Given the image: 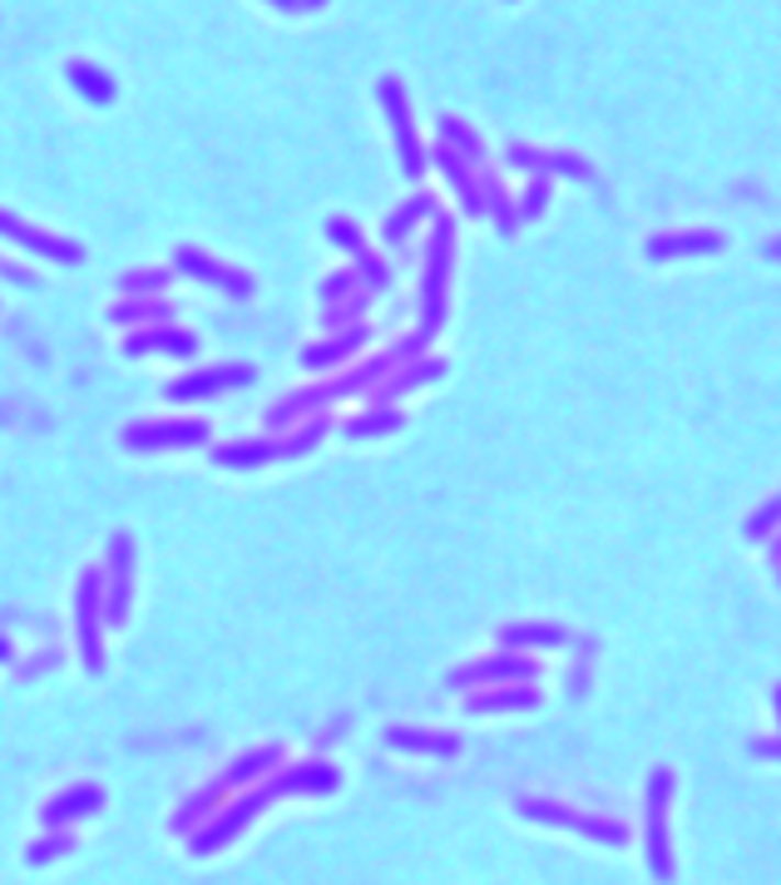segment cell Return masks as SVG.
<instances>
[{
    "label": "cell",
    "mask_w": 781,
    "mask_h": 885,
    "mask_svg": "<svg viewBox=\"0 0 781 885\" xmlns=\"http://www.w3.org/2000/svg\"><path fill=\"white\" fill-rule=\"evenodd\" d=\"M336 782H342V776H336L332 762L277 766L272 776H263V782H253L243 796H233V802L217 806V811L208 816V821L198 826L193 836H188V851H193V855L223 851V845L237 841V836H243L247 826H253L272 802H282V796H322V792H336Z\"/></svg>",
    "instance_id": "6da1fadb"
},
{
    "label": "cell",
    "mask_w": 781,
    "mask_h": 885,
    "mask_svg": "<svg viewBox=\"0 0 781 885\" xmlns=\"http://www.w3.org/2000/svg\"><path fill=\"white\" fill-rule=\"evenodd\" d=\"M431 341V332H415L411 341H401V347H391V351H381V357H371L366 367H356L352 377H336V381H326V387H312V391H297V396H287L282 406L267 416V426L272 430H282V426H292L297 416H306V411H316V406H326V401H342V396H361V391H371L376 381H386L395 371V361H411L415 351Z\"/></svg>",
    "instance_id": "7a4b0ae2"
},
{
    "label": "cell",
    "mask_w": 781,
    "mask_h": 885,
    "mask_svg": "<svg viewBox=\"0 0 781 885\" xmlns=\"http://www.w3.org/2000/svg\"><path fill=\"white\" fill-rule=\"evenodd\" d=\"M326 436V421H306L302 430H292V436H263V440H233V446L213 450V466L217 470H253V466H272V460H292V456H306V450L316 446V440Z\"/></svg>",
    "instance_id": "3957f363"
},
{
    "label": "cell",
    "mask_w": 781,
    "mask_h": 885,
    "mask_svg": "<svg viewBox=\"0 0 781 885\" xmlns=\"http://www.w3.org/2000/svg\"><path fill=\"white\" fill-rule=\"evenodd\" d=\"M75 648L85 673H104V579L85 569L75 584Z\"/></svg>",
    "instance_id": "277c9868"
},
{
    "label": "cell",
    "mask_w": 781,
    "mask_h": 885,
    "mask_svg": "<svg viewBox=\"0 0 781 885\" xmlns=\"http://www.w3.org/2000/svg\"><path fill=\"white\" fill-rule=\"evenodd\" d=\"M668 802H672V772L658 766V772L648 776V796H643V851H648V871L658 875V881H672Z\"/></svg>",
    "instance_id": "5b68a950"
},
{
    "label": "cell",
    "mask_w": 781,
    "mask_h": 885,
    "mask_svg": "<svg viewBox=\"0 0 781 885\" xmlns=\"http://www.w3.org/2000/svg\"><path fill=\"white\" fill-rule=\"evenodd\" d=\"M514 806H520V816H529V821H539V826H564V831H579V836H589V841H603V845H623V841H628V831H623L618 821H603V816L573 811V806H564V802L520 796Z\"/></svg>",
    "instance_id": "8992f818"
},
{
    "label": "cell",
    "mask_w": 781,
    "mask_h": 885,
    "mask_svg": "<svg viewBox=\"0 0 781 885\" xmlns=\"http://www.w3.org/2000/svg\"><path fill=\"white\" fill-rule=\"evenodd\" d=\"M99 579H104V624L119 628L129 618V604H134V539L124 529L109 539V559Z\"/></svg>",
    "instance_id": "52a82bcc"
},
{
    "label": "cell",
    "mask_w": 781,
    "mask_h": 885,
    "mask_svg": "<svg viewBox=\"0 0 781 885\" xmlns=\"http://www.w3.org/2000/svg\"><path fill=\"white\" fill-rule=\"evenodd\" d=\"M445 282H450V228L440 223L431 243V258H425V278H421V317H425L421 332H431V337L445 317Z\"/></svg>",
    "instance_id": "ba28073f"
},
{
    "label": "cell",
    "mask_w": 781,
    "mask_h": 885,
    "mask_svg": "<svg viewBox=\"0 0 781 885\" xmlns=\"http://www.w3.org/2000/svg\"><path fill=\"white\" fill-rule=\"evenodd\" d=\"M208 426L203 421H138L124 430V446L148 456V450H183V446H203Z\"/></svg>",
    "instance_id": "9c48e42d"
},
{
    "label": "cell",
    "mask_w": 781,
    "mask_h": 885,
    "mask_svg": "<svg viewBox=\"0 0 781 885\" xmlns=\"http://www.w3.org/2000/svg\"><path fill=\"white\" fill-rule=\"evenodd\" d=\"M253 381V367L247 361H233V367H208V371H188V377L168 381V401H203L217 396V391H233Z\"/></svg>",
    "instance_id": "30bf717a"
},
{
    "label": "cell",
    "mask_w": 781,
    "mask_h": 885,
    "mask_svg": "<svg viewBox=\"0 0 781 885\" xmlns=\"http://www.w3.org/2000/svg\"><path fill=\"white\" fill-rule=\"evenodd\" d=\"M534 677V663L529 658H514V653H500V658H480L470 668H455L450 673V687H480V683H529Z\"/></svg>",
    "instance_id": "8fae6325"
},
{
    "label": "cell",
    "mask_w": 781,
    "mask_h": 885,
    "mask_svg": "<svg viewBox=\"0 0 781 885\" xmlns=\"http://www.w3.org/2000/svg\"><path fill=\"white\" fill-rule=\"evenodd\" d=\"M154 351H164V357H193L198 337H193V332L168 327V322L144 327V332H129V337H124V357H154Z\"/></svg>",
    "instance_id": "7c38bea8"
},
{
    "label": "cell",
    "mask_w": 781,
    "mask_h": 885,
    "mask_svg": "<svg viewBox=\"0 0 781 885\" xmlns=\"http://www.w3.org/2000/svg\"><path fill=\"white\" fill-rule=\"evenodd\" d=\"M178 268L193 272V278H203V282H213V288H223L227 298H253V278H247V272L223 268V262H213L208 253H198V248H178Z\"/></svg>",
    "instance_id": "4fadbf2b"
},
{
    "label": "cell",
    "mask_w": 781,
    "mask_h": 885,
    "mask_svg": "<svg viewBox=\"0 0 781 885\" xmlns=\"http://www.w3.org/2000/svg\"><path fill=\"white\" fill-rule=\"evenodd\" d=\"M440 371H445L440 357H425V361L411 357V361H401V367H395L386 381H376V387H371V401H376V406H391L395 396H405V391H415V387H425V381H435Z\"/></svg>",
    "instance_id": "5bb4252c"
},
{
    "label": "cell",
    "mask_w": 781,
    "mask_h": 885,
    "mask_svg": "<svg viewBox=\"0 0 781 885\" xmlns=\"http://www.w3.org/2000/svg\"><path fill=\"white\" fill-rule=\"evenodd\" d=\"M386 747H391V752H421V757H455V752H460V737L431 732V727H411V722H395V727H386Z\"/></svg>",
    "instance_id": "9a60e30c"
},
{
    "label": "cell",
    "mask_w": 781,
    "mask_h": 885,
    "mask_svg": "<svg viewBox=\"0 0 781 885\" xmlns=\"http://www.w3.org/2000/svg\"><path fill=\"white\" fill-rule=\"evenodd\" d=\"M277 766H282V747L267 742V747H253V752L233 757V762L217 772V782H223L227 792H237V786H253V782H263V776H272Z\"/></svg>",
    "instance_id": "2e32d148"
},
{
    "label": "cell",
    "mask_w": 781,
    "mask_h": 885,
    "mask_svg": "<svg viewBox=\"0 0 781 885\" xmlns=\"http://www.w3.org/2000/svg\"><path fill=\"white\" fill-rule=\"evenodd\" d=\"M99 802H104V792L85 782V786H69V792H55L40 816H45V826L55 831V826H69V821H85V816H94Z\"/></svg>",
    "instance_id": "e0dca14e"
},
{
    "label": "cell",
    "mask_w": 781,
    "mask_h": 885,
    "mask_svg": "<svg viewBox=\"0 0 781 885\" xmlns=\"http://www.w3.org/2000/svg\"><path fill=\"white\" fill-rule=\"evenodd\" d=\"M0 233H5V238H15L20 248L45 253V258H55V262H79V258H85V253H79V243H65V238H55V233L25 228V223H15L10 213H0Z\"/></svg>",
    "instance_id": "ac0fdd59"
},
{
    "label": "cell",
    "mask_w": 781,
    "mask_h": 885,
    "mask_svg": "<svg viewBox=\"0 0 781 885\" xmlns=\"http://www.w3.org/2000/svg\"><path fill=\"white\" fill-rule=\"evenodd\" d=\"M223 802H227V786L213 776V782H208V786H198L193 796H183V806H178V811H174V831H178V836H193L198 826H203L208 816H213Z\"/></svg>",
    "instance_id": "d6986e66"
},
{
    "label": "cell",
    "mask_w": 781,
    "mask_h": 885,
    "mask_svg": "<svg viewBox=\"0 0 781 885\" xmlns=\"http://www.w3.org/2000/svg\"><path fill=\"white\" fill-rule=\"evenodd\" d=\"M366 347V327L356 322V327H346V332H336L332 341H316V347H302V367L306 371H326V367H336V361H346L352 351H361Z\"/></svg>",
    "instance_id": "ffe728a7"
},
{
    "label": "cell",
    "mask_w": 781,
    "mask_h": 885,
    "mask_svg": "<svg viewBox=\"0 0 781 885\" xmlns=\"http://www.w3.org/2000/svg\"><path fill=\"white\" fill-rule=\"evenodd\" d=\"M381 104L391 110V124H395V144H401V159H405V169H421V149H415V134H411V114H405V100H401V90H395L391 80L381 85Z\"/></svg>",
    "instance_id": "44dd1931"
},
{
    "label": "cell",
    "mask_w": 781,
    "mask_h": 885,
    "mask_svg": "<svg viewBox=\"0 0 781 885\" xmlns=\"http://www.w3.org/2000/svg\"><path fill=\"white\" fill-rule=\"evenodd\" d=\"M465 707H470V713H524V707H539V693L524 687V683H514V687H494V693L470 697Z\"/></svg>",
    "instance_id": "7402d4cb"
},
{
    "label": "cell",
    "mask_w": 781,
    "mask_h": 885,
    "mask_svg": "<svg viewBox=\"0 0 781 885\" xmlns=\"http://www.w3.org/2000/svg\"><path fill=\"white\" fill-rule=\"evenodd\" d=\"M564 638L569 634H564L559 624H510V628H500L504 648H559Z\"/></svg>",
    "instance_id": "603a6c76"
},
{
    "label": "cell",
    "mask_w": 781,
    "mask_h": 885,
    "mask_svg": "<svg viewBox=\"0 0 781 885\" xmlns=\"http://www.w3.org/2000/svg\"><path fill=\"white\" fill-rule=\"evenodd\" d=\"M722 248L717 233H672V238H652L648 258H682V253H712Z\"/></svg>",
    "instance_id": "cb8c5ba5"
},
{
    "label": "cell",
    "mask_w": 781,
    "mask_h": 885,
    "mask_svg": "<svg viewBox=\"0 0 781 885\" xmlns=\"http://www.w3.org/2000/svg\"><path fill=\"white\" fill-rule=\"evenodd\" d=\"M332 238H336V243H342V248H346V253H352V258H356V268H361V272H366V282H371V288H386V268H381V262H376V258H371V253H366V248H361V238H356V228H346V223H342V219H336V223H332Z\"/></svg>",
    "instance_id": "d4e9b609"
},
{
    "label": "cell",
    "mask_w": 781,
    "mask_h": 885,
    "mask_svg": "<svg viewBox=\"0 0 781 885\" xmlns=\"http://www.w3.org/2000/svg\"><path fill=\"white\" fill-rule=\"evenodd\" d=\"M401 426H405V416H401V411L381 406V411H371V416H356V421H346V426H342V436L366 440V436H391V430H401Z\"/></svg>",
    "instance_id": "484cf974"
},
{
    "label": "cell",
    "mask_w": 781,
    "mask_h": 885,
    "mask_svg": "<svg viewBox=\"0 0 781 885\" xmlns=\"http://www.w3.org/2000/svg\"><path fill=\"white\" fill-rule=\"evenodd\" d=\"M69 851H75V831H69V826H55L49 836H40V841L25 845V865H49Z\"/></svg>",
    "instance_id": "4316f807"
},
{
    "label": "cell",
    "mask_w": 781,
    "mask_h": 885,
    "mask_svg": "<svg viewBox=\"0 0 781 885\" xmlns=\"http://www.w3.org/2000/svg\"><path fill=\"white\" fill-rule=\"evenodd\" d=\"M109 317L114 322H168L174 307H168V302H124V307H114Z\"/></svg>",
    "instance_id": "83f0119b"
},
{
    "label": "cell",
    "mask_w": 781,
    "mask_h": 885,
    "mask_svg": "<svg viewBox=\"0 0 781 885\" xmlns=\"http://www.w3.org/2000/svg\"><path fill=\"white\" fill-rule=\"evenodd\" d=\"M69 80H75L79 90H85V94H89V100H94V104L114 100V85H109V80H99V75H94V70H85V65H75V70H69Z\"/></svg>",
    "instance_id": "f1b7e54d"
},
{
    "label": "cell",
    "mask_w": 781,
    "mask_h": 885,
    "mask_svg": "<svg viewBox=\"0 0 781 885\" xmlns=\"http://www.w3.org/2000/svg\"><path fill=\"white\" fill-rule=\"evenodd\" d=\"M777 519H781V500H777V505H767L761 515H751V519H747V535H751V539L771 535V525H777Z\"/></svg>",
    "instance_id": "f546056e"
},
{
    "label": "cell",
    "mask_w": 781,
    "mask_h": 885,
    "mask_svg": "<svg viewBox=\"0 0 781 885\" xmlns=\"http://www.w3.org/2000/svg\"><path fill=\"white\" fill-rule=\"evenodd\" d=\"M421 213H431V203H425V199H415V203H411V209H401V219H395V223H391V228H386V238H401V233H405V228H411V223H415V219H421Z\"/></svg>",
    "instance_id": "4dcf8cb0"
},
{
    "label": "cell",
    "mask_w": 781,
    "mask_h": 885,
    "mask_svg": "<svg viewBox=\"0 0 781 885\" xmlns=\"http://www.w3.org/2000/svg\"><path fill=\"white\" fill-rule=\"evenodd\" d=\"M164 272H129V278H124V292H158V288H164Z\"/></svg>",
    "instance_id": "1f68e13d"
},
{
    "label": "cell",
    "mask_w": 781,
    "mask_h": 885,
    "mask_svg": "<svg viewBox=\"0 0 781 885\" xmlns=\"http://www.w3.org/2000/svg\"><path fill=\"white\" fill-rule=\"evenodd\" d=\"M352 288H356V278H352V272H332V278L322 282V298H326V302H336V298H342V292H352Z\"/></svg>",
    "instance_id": "d6a6232c"
},
{
    "label": "cell",
    "mask_w": 781,
    "mask_h": 885,
    "mask_svg": "<svg viewBox=\"0 0 781 885\" xmlns=\"http://www.w3.org/2000/svg\"><path fill=\"white\" fill-rule=\"evenodd\" d=\"M751 752L767 757V762H781V737H757V742H751Z\"/></svg>",
    "instance_id": "836d02e7"
},
{
    "label": "cell",
    "mask_w": 781,
    "mask_h": 885,
    "mask_svg": "<svg viewBox=\"0 0 781 885\" xmlns=\"http://www.w3.org/2000/svg\"><path fill=\"white\" fill-rule=\"evenodd\" d=\"M361 307H366V298H356L352 307H332V312H326L322 322H342V317H352V322H356V317H361Z\"/></svg>",
    "instance_id": "e575fe53"
},
{
    "label": "cell",
    "mask_w": 781,
    "mask_h": 885,
    "mask_svg": "<svg viewBox=\"0 0 781 885\" xmlns=\"http://www.w3.org/2000/svg\"><path fill=\"white\" fill-rule=\"evenodd\" d=\"M5 658H10V643H5V638H0V663H5Z\"/></svg>",
    "instance_id": "d590c367"
},
{
    "label": "cell",
    "mask_w": 781,
    "mask_h": 885,
    "mask_svg": "<svg viewBox=\"0 0 781 885\" xmlns=\"http://www.w3.org/2000/svg\"><path fill=\"white\" fill-rule=\"evenodd\" d=\"M777 717H781V687H777Z\"/></svg>",
    "instance_id": "8d00e7d4"
}]
</instances>
